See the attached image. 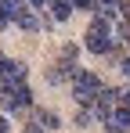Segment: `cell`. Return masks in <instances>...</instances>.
I'll return each mask as SVG.
<instances>
[{
	"instance_id": "obj_1",
	"label": "cell",
	"mask_w": 130,
	"mask_h": 133,
	"mask_svg": "<svg viewBox=\"0 0 130 133\" xmlns=\"http://www.w3.org/2000/svg\"><path fill=\"white\" fill-rule=\"evenodd\" d=\"M98 94H101V79H98L94 72L80 68V72L72 76V97H76V104H80V108H94Z\"/></svg>"
},
{
	"instance_id": "obj_2",
	"label": "cell",
	"mask_w": 130,
	"mask_h": 133,
	"mask_svg": "<svg viewBox=\"0 0 130 133\" xmlns=\"http://www.w3.org/2000/svg\"><path fill=\"white\" fill-rule=\"evenodd\" d=\"M0 104H4L7 111H25L29 104H33V90L25 87V83L7 87V90H0Z\"/></svg>"
},
{
	"instance_id": "obj_3",
	"label": "cell",
	"mask_w": 130,
	"mask_h": 133,
	"mask_svg": "<svg viewBox=\"0 0 130 133\" xmlns=\"http://www.w3.org/2000/svg\"><path fill=\"white\" fill-rule=\"evenodd\" d=\"M18 83H25V65H22V61H7V58L0 54V90L18 87Z\"/></svg>"
},
{
	"instance_id": "obj_4",
	"label": "cell",
	"mask_w": 130,
	"mask_h": 133,
	"mask_svg": "<svg viewBox=\"0 0 130 133\" xmlns=\"http://www.w3.org/2000/svg\"><path fill=\"white\" fill-rule=\"evenodd\" d=\"M47 11H51V22H69V15L76 7H72V0H47Z\"/></svg>"
},
{
	"instance_id": "obj_5",
	"label": "cell",
	"mask_w": 130,
	"mask_h": 133,
	"mask_svg": "<svg viewBox=\"0 0 130 133\" xmlns=\"http://www.w3.org/2000/svg\"><path fill=\"white\" fill-rule=\"evenodd\" d=\"M94 15H101L108 22H116V15H119V0H98L94 4Z\"/></svg>"
},
{
	"instance_id": "obj_6",
	"label": "cell",
	"mask_w": 130,
	"mask_h": 133,
	"mask_svg": "<svg viewBox=\"0 0 130 133\" xmlns=\"http://www.w3.org/2000/svg\"><path fill=\"white\" fill-rule=\"evenodd\" d=\"M33 119L40 122L43 130H54V126H58V115H54V111H43V108H36V115H33Z\"/></svg>"
},
{
	"instance_id": "obj_7",
	"label": "cell",
	"mask_w": 130,
	"mask_h": 133,
	"mask_svg": "<svg viewBox=\"0 0 130 133\" xmlns=\"http://www.w3.org/2000/svg\"><path fill=\"white\" fill-rule=\"evenodd\" d=\"M90 115H94L90 108H80V104H76V126H87V122H90Z\"/></svg>"
},
{
	"instance_id": "obj_8",
	"label": "cell",
	"mask_w": 130,
	"mask_h": 133,
	"mask_svg": "<svg viewBox=\"0 0 130 133\" xmlns=\"http://www.w3.org/2000/svg\"><path fill=\"white\" fill-rule=\"evenodd\" d=\"M94 4H98V0H72L76 11H94Z\"/></svg>"
},
{
	"instance_id": "obj_9",
	"label": "cell",
	"mask_w": 130,
	"mask_h": 133,
	"mask_svg": "<svg viewBox=\"0 0 130 133\" xmlns=\"http://www.w3.org/2000/svg\"><path fill=\"white\" fill-rule=\"evenodd\" d=\"M25 4H29L33 11H47V0H25Z\"/></svg>"
},
{
	"instance_id": "obj_10",
	"label": "cell",
	"mask_w": 130,
	"mask_h": 133,
	"mask_svg": "<svg viewBox=\"0 0 130 133\" xmlns=\"http://www.w3.org/2000/svg\"><path fill=\"white\" fill-rule=\"evenodd\" d=\"M4 25H11V15H7V7L0 4V29H4Z\"/></svg>"
},
{
	"instance_id": "obj_11",
	"label": "cell",
	"mask_w": 130,
	"mask_h": 133,
	"mask_svg": "<svg viewBox=\"0 0 130 133\" xmlns=\"http://www.w3.org/2000/svg\"><path fill=\"white\" fill-rule=\"evenodd\" d=\"M25 133H43V126L36 122V119H33V122H25Z\"/></svg>"
},
{
	"instance_id": "obj_12",
	"label": "cell",
	"mask_w": 130,
	"mask_h": 133,
	"mask_svg": "<svg viewBox=\"0 0 130 133\" xmlns=\"http://www.w3.org/2000/svg\"><path fill=\"white\" fill-rule=\"evenodd\" d=\"M119 72H123V76H130V58H123V61H119Z\"/></svg>"
},
{
	"instance_id": "obj_13",
	"label": "cell",
	"mask_w": 130,
	"mask_h": 133,
	"mask_svg": "<svg viewBox=\"0 0 130 133\" xmlns=\"http://www.w3.org/2000/svg\"><path fill=\"white\" fill-rule=\"evenodd\" d=\"M0 133H7V119L4 115H0Z\"/></svg>"
}]
</instances>
